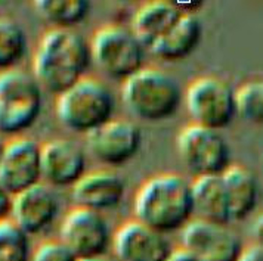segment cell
Instances as JSON below:
<instances>
[{"instance_id": "obj_1", "label": "cell", "mask_w": 263, "mask_h": 261, "mask_svg": "<svg viewBox=\"0 0 263 261\" xmlns=\"http://www.w3.org/2000/svg\"><path fill=\"white\" fill-rule=\"evenodd\" d=\"M90 65V43L79 31L52 28L34 53L33 77L43 90L58 96L87 77Z\"/></svg>"}, {"instance_id": "obj_2", "label": "cell", "mask_w": 263, "mask_h": 261, "mask_svg": "<svg viewBox=\"0 0 263 261\" xmlns=\"http://www.w3.org/2000/svg\"><path fill=\"white\" fill-rule=\"evenodd\" d=\"M133 211L135 220L163 235L182 232L194 220L191 182L175 173L149 177L136 192Z\"/></svg>"}, {"instance_id": "obj_3", "label": "cell", "mask_w": 263, "mask_h": 261, "mask_svg": "<svg viewBox=\"0 0 263 261\" xmlns=\"http://www.w3.org/2000/svg\"><path fill=\"white\" fill-rule=\"evenodd\" d=\"M121 101L135 118L161 123L179 111L183 93L175 77L160 68L145 67L123 83Z\"/></svg>"}, {"instance_id": "obj_4", "label": "cell", "mask_w": 263, "mask_h": 261, "mask_svg": "<svg viewBox=\"0 0 263 261\" xmlns=\"http://www.w3.org/2000/svg\"><path fill=\"white\" fill-rule=\"evenodd\" d=\"M55 112L67 130L87 136L114 118L116 96L104 82L84 77L57 96Z\"/></svg>"}, {"instance_id": "obj_5", "label": "cell", "mask_w": 263, "mask_h": 261, "mask_svg": "<svg viewBox=\"0 0 263 261\" xmlns=\"http://www.w3.org/2000/svg\"><path fill=\"white\" fill-rule=\"evenodd\" d=\"M92 64L105 77L124 83L145 68L146 49L132 33L120 25H104L90 38Z\"/></svg>"}, {"instance_id": "obj_6", "label": "cell", "mask_w": 263, "mask_h": 261, "mask_svg": "<svg viewBox=\"0 0 263 261\" xmlns=\"http://www.w3.org/2000/svg\"><path fill=\"white\" fill-rule=\"evenodd\" d=\"M43 108V89L23 70L0 72V133L20 134L36 124Z\"/></svg>"}, {"instance_id": "obj_7", "label": "cell", "mask_w": 263, "mask_h": 261, "mask_svg": "<svg viewBox=\"0 0 263 261\" xmlns=\"http://www.w3.org/2000/svg\"><path fill=\"white\" fill-rule=\"evenodd\" d=\"M180 163L194 178L222 176L232 166V152L227 137L217 130L190 124L176 137Z\"/></svg>"}, {"instance_id": "obj_8", "label": "cell", "mask_w": 263, "mask_h": 261, "mask_svg": "<svg viewBox=\"0 0 263 261\" xmlns=\"http://www.w3.org/2000/svg\"><path fill=\"white\" fill-rule=\"evenodd\" d=\"M183 104L192 124L212 130L227 129L237 115L235 90L220 77L194 80L183 95Z\"/></svg>"}, {"instance_id": "obj_9", "label": "cell", "mask_w": 263, "mask_h": 261, "mask_svg": "<svg viewBox=\"0 0 263 261\" xmlns=\"http://www.w3.org/2000/svg\"><path fill=\"white\" fill-rule=\"evenodd\" d=\"M112 237L107 217L82 207H74L60 227V240L79 260L109 254Z\"/></svg>"}, {"instance_id": "obj_10", "label": "cell", "mask_w": 263, "mask_h": 261, "mask_svg": "<svg viewBox=\"0 0 263 261\" xmlns=\"http://www.w3.org/2000/svg\"><path fill=\"white\" fill-rule=\"evenodd\" d=\"M182 249L197 261H239L244 245L227 225L194 218L182 232Z\"/></svg>"}, {"instance_id": "obj_11", "label": "cell", "mask_w": 263, "mask_h": 261, "mask_svg": "<svg viewBox=\"0 0 263 261\" xmlns=\"http://www.w3.org/2000/svg\"><path fill=\"white\" fill-rule=\"evenodd\" d=\"M141 145L142 131L139 126L123 118H112L86 136L87 152L107 167L129 163L139 152Z\"/></svg>"}, {"instance_id": "obj_12", "label": "cell", "mask_w": 263, "mask_h": 261, "mask_svg": "<svg viewBox=\"0 0 263 261\" xmlns=\"http://www.w3.org/2000/svg\"><path fill=\"white\" fill-rule=\"evenodd\" d=\"M42 182V145L23 136L6 143L0 159V183L16 195Z\"/></svg>"}, {"instance_id": "obj_13", "label": "cell", "mask_w": 263, "mask_h": 261, "mask_svg": "<svg viewBox=\"0 0 263 261\" xmlns=\"http://www.w3.org/2000/svg\"><path fill=\"white\" fill-rule=\"evenodd\" d=\"M60 208L57 192L42 182L13 195L11 220L28 236L42 235L55 223Z\"/></svg>"}, {"instance_id": "obj_14", "label": "cell", "mask_w": 263, "mask_h": 261, "mask_svg": "<svg viewBox=\"0 0 263 261\" xmlns=\"http://www.w3.org/2000/svg\"><path fill=\"white\" fill-rule=\"evenodd\" d=\"M111 251L117 261H166L175 249L167 235L133 220L114 232Z\"/></svg>"}, {"instance_id": "obj_15", "label": "cell", "mask_w": 263, "mask_h": 261, "mask_svg": "<svg viewBox=\"0 0 263 261\" xmlns=\"http://www.w3.org/2000/svg\"><path fill=\"white\" fill-rule=\"evenodd\" d=\"M87 168L84 149L71 139H53L42 145L43 180L52 188H72Z\"/></svg>"}, {"instance_id": "obj_16", "label": "cell", "mask_w": 263, "mask_h": 261, "mask_svg": "<svg viewBox=\"0 0 263 261\" xmlns=\"http://www.w3.org/2000/svg\"><path fill=\"white\" fill-rule=\"evenodd\" d=\"M127 185L123 176L111 170H96L86 173L72 186L76 207L105 213L119 208L124 201Z\"/></svg>"}, {"instance_id": "obj_17", "label": "cell", "mask_w": 263, "mask_h": 261, "mask_svg": "<svg viewBox=\"0 0 263 261\" xmlns=\"http://www.w3.org/2000/svg\"><path fill=\"white\" fill-rule=\"evenodd\" d=\"M182 15L183 12L175 2H148L136 11L130 30L144 48L149 50L176 25Z\"/></svg>"}, {"instance_id": "obj_18", "label": "cell", "mask_w": 263, "mask_h": 261, "mask_svg": "<svg viewBox=\"0 0 263 261\" xmlns=\"http://www.w3.org/2000/svg\"><path fill=\"white\" fill-rule=\"evenodd\" d=\"M191 185L194 218L229 225L231 211L222 176L194 178Z\"/></svg>"}, {"instance_id": "obj_19", "label": "cell", "mask_w": 263, "mask_h": 261, "mask_svg": "<svg viewBox=\"0 0 263 261\" xmlns=\"http://www.w3.org/2000/svg\"><path fill=\"white\" fill-rule=\"evenodd\" d=\"M203 38V25L194 13H183L176 25L148 52L157 59L178 62L195 52Z\"/></svg>"}, {"instance_id": "obj_20", "label": "cell", "mask_w": 263, "mask_h": 261, "mask_svg": "<svg viewBox=\"0 0 263 261\" xmlns=\"http://www.w3.org/2000/svg\"><path fill=\"white\" fill-rule=\"evenodd\" d=\"M227 189L231 222H242L254 213L259 201V182L254 173L242 166H232L222 174Z\"/></svg>"}, {"instance_id": "obj_21", "label": "cell", "mask_w": 263, "mask_h": 261, "mask_svg": "<svg viewBox=\"0 0 263 261\" xmlns=\"http://www.w3.org/2000/svg\"><path fill=\"white\" fill-rule=\"evenodd\" d=\"M33 3L37 15L60 30H74L90 12V3L86 0H37Z\"/></svg>"}, {"instance_id": "obj_22", "label": "cell", "mask_w": 263, "mask_h": 261, "mask_svg": "<svg viewBox=\"0 0 263 261\" xmlns=\"http://www.w3.org/2000/svg\"><path fill=\"white\" fill-rule=\"evenodd\" d=\"M28 49L23 25L12 18L0 16V72L16 70Z\"/></svg>"}, {"instance_id": "obj_23", "label": "cell", "mask_w": 263, "mask_h": 261, "mask_svg": "<svg viewBox=\"0 0 263 261\" xmlns=\"http://www.w3.org/2000/svg\"><path fill=\"white\" fill-rule=\"evenodd\" d=\"M31 236L11 218L0 222V261H31Z\"/></svg>"}, {"instance_id": "obj_24", "label": "cell", "mask_w": 263, "mask_h": 261, "mask_svg": "<svg viewBox=\"0 0 263 261\" xmlns=\"http://www.w3.org/2000/svg\"><path fill=\"white\" fill-rule=\"evenodd\" d=\"M237 115L244 121L263 126V78L250 80L235 90Z\"/></svg>"}, {"instance_id": "obj_25", "label": "cell", "mask_w": 263, "mask_h": 261, "mask_svg": "<svg viewBox=\"0 0 263 261\" xmlns=\"http://www.w3.org/2000/svg\"><path fill=\"white\" fill-rule=\"evenodd\" d=\"M31 261H79V258L58 239L39 245V248L33 251Z\"/></svg>"}, {"instance_id": "obj_26", "label": "cell", "mask_w": 263, "mask_h": 261, "mask_svg": "<svg viewBox=\"0 0 263 261\" xmlns=\"http://www.w3.org/2000/svg\"><path fill=\"white\" fill-rule=\"evenodd\" d=\"M13 195L0 183V222L11 218Z\"/></svg>"}, {"instance_id": "obj_27", "label": "cell", "mask_w": 263, "mask_h": 261, "mask_svg": "<svg viewBox=\"0 0 263 261\" xmlns=\"http://www.w3.org/2000/svg\"><path fill=\"white\" fill-rule=\"evenodd\" d=\"M239 261H263V249L253 244L249 248H244Z\"/></svg>"}, {"instance_id": "obj_28", "label": "cell", "mask_w": 263, "mask_h": 261, "mask_svg": "<svg viewBox=\"0 0 263 261\" xmlns=\"http://www.w3.org/2000/svg\"><path fill=\"white\" fill-rule=\"evenodd\" d=\"M251 233L254 237V245L263 249V214L256 218L253 229H251Z\"/></svg>"}, {"instance_id": "obj_29", "label": "cell", "mask_w": 263, "mask_h": 261, "mask_svg": "<svg viewBox=\"0 0 263 261\" xmlns=\"http://www.w3.org/2000/svg\"><path fill=\"white\" fill-rule=\"evenodd\" d=\"M166 261H197L194 257H192L191 254H188L185 249H175L173 252H172V255L168 257Z\"/></svg>"}, {"instance_id": "obj_30", "label": "cell", "mask_w": 263, "mask_h": 261, "mask_svg": "<svg viewBox=\"0 0 263 261\" xmlns=\"http://www.w3.org/2000/svg\"><path fill=\"white\" fill-rule=\"evenodd\" d=\"M79 261H117L112 254H104V255H98V257H90V258H82Z\"/></svg>"}, {"instance_id": "obj_31", "label": "cell", "mask_w": 263, "mask_h": 261, "mask_svg": "<svg viewBox=\"0 0 263 261\" xmlns=\"http://www.w3.org/2000/svg\"><path fill=\"white\" fill-rule=\"evenodd\" d=\"M5 145H6V143H3L2 140H0V159H2V155H3V149H5Z\"/></svg>"}]
</instances>
